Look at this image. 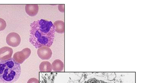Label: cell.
Listing matches in <instances>:
<instances>
[{"label":"cell","instance_id":"cell-1","mask_svg":"<svg viewBox=\"0 0 147 83\" xmlns=\"http://www.w3.org/2000/svg\"><path fill=\"white\" fill-rule=\"evenodd\" d=\"M30 27L29 41L36 48L52 46L56 28L51 21L41 19L34 21Z\"/></svg>","mask_w":147,"mask_h":83},{"label":"cell","instance_id":"cell-2","mask_svg":"<svg viewBox=\"0 0 147 83\" xmlns=\"http://www.w3.org/2000/svg\"><path fill=\"white\" fill-rule=\"evenodd\" d=\"M21 74L20 65L13 58L0 61V82H15L20 78Z\"/></svg>","mask_w":147,"mask_h":83},{"label":"cell","instance_id":"cell-3","mask_svg":"<svg viewBox=\"0 0 147 83\" xmlns=\"http://www.w3.org/2000/svg\"><path fill=\"white\" fill-rule=\"evenodd\" d=\"M31 50L29 48H26L21 51L15 53L13 58L16 62L19 64H22L26 59L28 58L31 54Z\"/></svg>","mask_w":147,"mask_h":83},{"label":"cell","instance_id":"cell-4","mask_svg":"<svg viewBox=\"0 0 147 83\" xmlns=\"http://www.w3.org/2000/svg\"><path fill=\"white\" fill-rule=\"evenodd\" d=\"M21 41L20 35L15 32L10 33L6 38V42L8 45L13 47H16L20 45Z\"/></svg>","mask_w":147,"mask_h":83},{"label":"cell","instance_id":"cell-5","mask_svg":"<svg viewBox=\"0 0 147 83\" xmlns=\"http://www.w3.org/2000/svg\"><path fill=\"white\" fill-rule=\"evenodd\" d=\"M37 53L38 56L42 60H48L52 55V50L50 47L46 46L38 48Z\"/></svg>","mask_w":147,"mask_h":83},{"label":"cell","instance_id":"cell-6","mask_svg":"<svg viewBox=\"0 0 147 83\" xmlns=\"http://www.w3.org/2000/svg\"><path fill=\"white\" fill-rule=\"evenodd\" d=\"M13 50L8 47H4L0 49V61L7 60L11 58Z\"/></svg>","mask_w":147,"mask_h":83},{"label":"cell","instance_id":"cell-7","mask_svg":"<svg viewBox=\"0 0 147 83\" xmlns=\"http://www.w3.org/2000/svg\"><path fill=\"white\" fill-rule=\"evenodd\" d=\"M39 6L38 5H27L25 7V11L28 15L33 17L37 15L39 11Z\"/></svg>","mask_w":147,"mask_h":83},{"label":"cell","instance_id":"cell-8","mask_svg":"<svg viewBox=\"0 0 147 83\" xmlns=\"http://www.w3.org/2000/svg\"><path fill=\"white\" fill-rule=\"evenodd\" d=\"M52 67L53 71L54 72H61L64 69V65L61 61L59 59H56L53 63Z\"/></svg>","mask_w":147,"mask_h":83},{"label":"cell","instance_id":"cell-9","mask_svg":"<svg viewBox=\"0 0 147 83\" xmlns=\"http://www.w3.org/2000/svg\"><path fill=\"white\" fill-rule=\"evenodd\" d=\"M56 28V32L59 34H63L65 32V23L63 21L57 20L53 24Z\"/></svg>","mask_w":147,"mask_h":83},{"label":"cell","instance_id":"cell-10","mask_svg":"<svg viewBox=\"0 0 147 83\" xmlns=\"http://www.w3.org/2000/svg\"><path fill=\"white\" fill-rule=\"evenodd\" d=\"M39 69L40 72H51L52 71V65L49 61H43L40 63Z\"/></svg>","mask_w":147,"mask_h":83},{"label":"cell","instance_id":"cell-11","mask_svg":"<svg viewBox=\"0 0 147 83\" xmlns=\"http://www.w3.org/2000/svg\"><path fill=\"white\" fill-rule=\"evenodd\" d=\"M54 77L53 78L51 76H42V80H40V83H54Z\"/></svg>","mask_w":147,"mask_h":83},{"label":"cell","instance_id":"cell-12","mask_svg":"<svg viewBox=\"0 0 147 83\" xmlns=\"http://www.w3.org/2000/svg\"><path fill=\"white\" fill-rule=\"evenodd\" d=\"M6 27V21L3 19L0 18V31H3Z\"/></svg>","mask_w":147,"mask_h":83},{"label":"cell","instance_id":"cell-13","mask_svg":"<svg viewBox=\"0 0 147 83\" xmlns=\"http://www.w3.org/2000/svg\"><path fill=\"white\" fill-rule=\"evenodd\" d=\"M27 83H39V81L37 79L32 78L28 80Z\"/></svg>","mask_w":147,"mask_h":83}]
</instances>
